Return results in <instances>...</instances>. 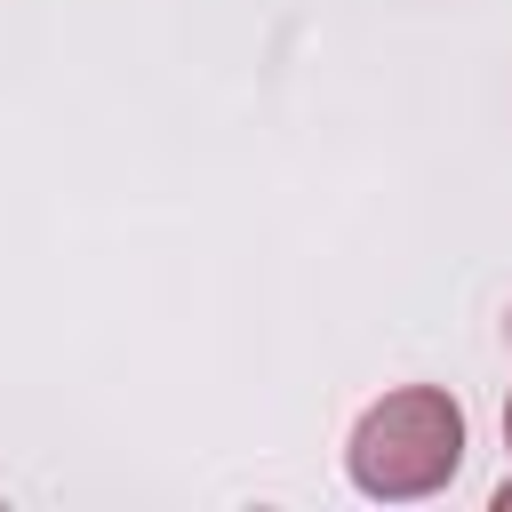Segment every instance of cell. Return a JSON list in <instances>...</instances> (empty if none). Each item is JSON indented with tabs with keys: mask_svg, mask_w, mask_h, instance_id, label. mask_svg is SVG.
Returning <instances> with one entry per match:
<instances>
[{
	"mask_svg": "<svg viewBox=\"0 0 512 512\" xmlns=\"http://www.w3.org/2000/svg\"><path fill=\"white\" fill-rule=\"evenodd\" d=\"M344 472L368 504H424L464 472V400L440 384H400L360 408Z\"/></svg>",
	"mask_w": 512,
	"mask_h": 512,
	"instance_id": "obj_1",
	"label": "cell"
},
{
	"mask_svg": "<svg viewBox=\"0 0 512 512\" xmlns=\"http://www.w3.org/2000/svg\"><path fill=\"white\" fill-rule=\"evenodd\" d=\"M496 512H512V480H504V488H496Z\"/></svg>",
	"mask_w": 512,
	"mask_h": 512,
	"instance_id": "obj_2",
	"label": "cell"
},
{
	"mask_svg": "<svg viewBox=\"0 0 512 512\" xmlns=\"http://www.w3.org/2000/svg\"><path fill=\"white\" fill-rule=\"evenodd\" d=\"M504 448H512V400H504Z\"/></svg>",
	"mask_w": 512,
	"mask_h": 512,
	"instance_id": "obj_3",
	"label": "cell"
},
{
	"mask_svg": "<svg viewBox=\"0 0 512 512\" xmlns=\"http://www.w3.org/2000/svg\"><path fill=\"white\" fill-rule=\"evenodd\" d=\"M504 336H512V312H504Z\"/></svg>",
	"mask_w": 512,
	"mask_h": 512,
	"instance_id": "obj_4",
	"label": "cell"
}]
</instances>
